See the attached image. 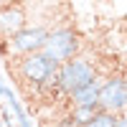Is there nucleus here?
Here are the masks:
<instances>
[{
    "mask_svg": "<svg viewBox=\"0 0 127 127\" xmlns=\"http://www.w3.org/2000/svg\"><path fill=\"white\" fill-rule=\"evenodd\" d=\"M15 74L18 79L28 84V89L33 92L41 84L48 81H59V64L51 61L43 51H36V54H26V56H15Z\"/></svg>",
    "mask_w": 127,
    "mask_h": 127,
    "instance_id": "1",
    "label": "nucleus"
},
{
    "mask_svg": "<svg viewBox=\"0 0 127 127\" xmlns=\"http://www.w3.org/2000/svg\"><path fill=\"white\" fill-rule=\"evenodd\" d=\"M43 54L56 61V64H64L74 56L81 54V38L79 33L74 31L71 26H59V28H48V36H46V43H43Z\"/></svg>",
    "mask_w": 127,
    "mask_h": 127,
    "instance_id": "2",
    "label": "nucleus"
},
{
    "mask_svg": "<svg viewBox=\"0 0 127 127\" xmlns=\"http://www.w3.org/2000/svg\"><path fill=\"white\" fill-rule=\"evenodd\" d=\"M92 79H97V66H94L92 59L81 56V54L59 64V89H61L64 97H69L74 89L89 84Z\"/></svg>",
    "mask_w": 127,
    "mask_h": 127,
    "instance_id": "3",
    "label": "nucleus"
},
{
    "mask_svg": "<svg viewBox=\"0 0 127 127\" xmlns=\"http://www.w3.org/2000/svg\"><path fill=\"white\" fill-rule=\"evenodd\" d=\"M97 107L112 114L127 112V79L125 76H107L99 81V102Z\"/></svg>",
    "mask_w": 127,
    "mask_h": 127,
    "instance_id": "4",
    "label": "nucleus"
},
{
    "mask_svg": "<svg viewBox=\"0 0 127 127\" xmlns=\"http://www.w3.org/2000/svg\"><path fill=\"white\" fill-rule=\"evenodd\" d=\"M48 36L46 26H23L20 31H15L13 36H8L10 43V56H26V54H36L43 48Z\"/></svg>",
    "mask_w": 127,
    "mask_h": 127,
    "instance_id": "5",
    "label": "nucleus"
},
{
    "mask_svg": "<svg viewBox=\"0 0 127 127\" xmlns=\"http://www.w3.org/2000/svg\"><path fill=\"white\" fill-rule=\"evenodd\" d=\"M23 26H28V18H26V10L20 5H3L0 8V36L8 38Z\"/></svg>",
    "mask_w": 127,
    "mask_h": 127,
    "instance_id": "6",
    "label": "nucleus"
},
{
    "mask_svg": "<svg viewBox=\"0 0 127 127\" xmlns=\"http://www.w3.org/2000/svg\"><path fill=\"white\" fill-rule=\"evenodd\" d=\"M69 107H97L99 102V76L92 79L89 84H84V87L74 89L69 94Z\"/></svg>",
    "mask_w": 127,
    "mask_h": 127,
    "instance_id": "7",
    "label": "nucleus"
},
{
    "mask_svg": "<svg viewBox=\"0 0 127 127\" xmlns=\"http://www.w3.org/2000/svg\"><path fill=\"white\" fill-rule=\"evenodd\" d=\"M117 117L120 114H112V112H104V109H97V114L84 125V127H114L117 125Z\"/></svg>",
    "mask_w": 127,
    "mask_h": 127,
    "instance_id": "8",
    "label": "nucleus"
},
{
    "mask_svg": "<svg viewBox=\"0 0 127 127\" xmlns=\"http://www.w3.org/2000/svg\"><path fill=\"white\" fill-rule=\"evenodd\" d=\"M97 109L99 107H69V114L74 117V122H76L79 127H84L94 114H97Z\"/></svg>",
    "mask_w": 127,
    "mask_h": 127,
    "instance_id": "9",
    "label": "nucleus"
},
{
    "mask_svg": "<svg viewBox=\"0 0 127 127\" xmlns=\"http://www.w3.org/2000/svg\"><path fill=\"white\" fill-rule=\"evenodd\" d=\"M0 120H3V127H15V117H13V112L8 107L0 109Z\"/></svg>",
    "mask_w": 127,
    "mask_h": 127,
    "instance_id": "10",
    "label": "nucleus"
},
{
    "mask_svg": "<svg viewBox=\"0 0 127 127\" xmlns=\"http://www.w3.org/2000/svg\"><path fill=\"white\" fill-rule=\"evenodd\" d=\"M54 127H79V125L74 122V117H71V114L66 112V114H64V117H59V120L54 122Z\"/></svg>",
    "mask_w": 127,
    "mask_h": 127,
    "instance_id": "11",
    "label": "nucleus"
},
{
    "mask_svg": "<svg viewBox=\"0 0 127 127\" xmlns=\"http://www.w3.org/2000/svg\"><path fill=\"white\" fill-rule=\"evenodd\" d=\"M0 59H10V43H8L5 36L0 38Z\"/></svg>",
    "mask_w": 127,
    "mask_h": 127,
    "instance_id": "12",
    "label": "nucleus"
},
{
    "mask_svg": "<svg viewBox=\"0 0 127 127\" xmlns=\"http://www.w3.org/2000/svg\"><path fill=\"white\" fill-rule=\"evenodd\" d=\"M114 127H127V112L117 117V125H114Z\"/></svg>",
    "mask_w": 127,
    "mask_h": 127,
    "instance_id": "13",
    "label": "nucleus"
},
{
    "mask_svg": "<svg viewBox=\"0 0 127 127\" xmlns=\"http://www.w3.org/2000/svg\"><path fill=\"white\" fill-rule=\"evenodd\" d=\"M20 3H23V0H0V8L3 5H20Z\"/></svg>",
    "mask_w": 127,
    "mask_h": 127,
    "instance_id": "14",
    "label": "nucleus"
},
{
    "mask_svg": "<svg viewBox=\"0 0 127 127\" xmlns=\"http://www.w3.org/2000/svg\"><path fill=\"white\" fill-rule=\"evenodd\" d=\"M0 127H3V120H0Z\"/></svg>",
    "mask_w": 127,
    "mask_h": 127,
    "instance_id": "15",
    "label": "nucleus"
}]
</instances>
